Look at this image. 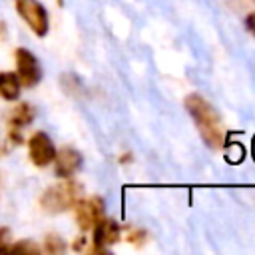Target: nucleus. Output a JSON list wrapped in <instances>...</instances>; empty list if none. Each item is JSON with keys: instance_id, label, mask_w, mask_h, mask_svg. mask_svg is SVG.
<instances>
[{"instance_id": "nucleus-10", "label": "nucleus", "mask_w": 255, "mask_h": 255, "mask_svg": "<svg viewBox=\"0 0 255 255\" xmlns=\"http://www.w3.org/2000/svg\"><path fill=\"white\" fill-rule=\"evenodd\" d=\"M34 118H36V108L28 102H20V104L14 106V110L8 116V128L22 129V128L30 126L34 122Z\"/></svg>"}, {"instance_id": "nucleus-17", "label": "nucleus", "mask_w": 255, "mask_h": 255, "mask_svg": "<svg viewBox=\"0 0 255 255\" xmlns=\"http://www.w3.org/2000/svg\"><path fill=\"white\" fill-rule=\"evenodd\" d=\"M4 32H6V24H4L2 20H0V40H4V36H6Z\"/></svg>"}, {"instance_id": "nucleus-1", "label": "nucleus", "mask_w": 255, "mask_h": 255, "mask_svg": "<svg viewBox=\"0 0 255 255\" xmlns=\"http://www.w3.org/2000/svg\"><path fill=\"white\" fill-rule=\"evenodd\" d=\"M185 110L193 118L203 141L213 149H221L225 145V131L215 108L199 94H189L185 98Z\"/></svg>"}, {"instance_id": "nucleus-8", "label": "nucleus", "mask_w": 255, "mask_h": 255, "mask_svg": "<svg viewBox=\"0 0 255 255\" xmlns=\"http://www.w3.org/2000/svg\"><path fill=\"white\" fill-rule=\"evenodd\" d=\"M52 163H54V173L60 179H66V177H72L82 167V153L74 147H62V149H56Z\"/></svg>"}, {"instance_id": "nucleus-5", "label": "nucleus", "mask_w": 255, "mask_h": 255, "mask_svg": "<svg viewBox=\"0 0 255 255\" xmlns=\"http://www.w3.org/2000/svg\"><path fill=\"white\" fill-rule=\"evenodd\" d=\"M72 209H74V217H76L78 227H80L82 231H90V229L104 217L106 203H104L102 197L92 195V197L78 199Z\"/></svg>"}, {"instance_id": "nucleus-12", "label": "nucleus", "mask_w": 255, "mask_h": 255, "mask_svg": "<svg viewBox=\"0 0 255 255\" xmlns=\"http://www.w3.org/2000/svg\"><path fill=\"white\" fill-rule=\"evenodd\" d=\"M40 253V245L34 243L32 239H24V241H18L14 245H8V253Z\"/></svg>"}, {"instance_id": "nucleus-2", "label": "nucleus", "mask_w": 255, "mask_h": 255, "mask_svg": "<svg viewBox=\"0 0 255 255\" xmlns=\"http://www.w3.org/2000/svg\"><path fill=\"white\" fill-rule=\"evenodd\" d=\"M82 195V185L70 177L62 179L60 183L50 185L40 195V207L46 213H62L74 207V203Z\"/></svg>"}, {"instance_id": "nucleus-13", "label": "nucleus", "mask_w": 255, "mask_h": 255, "mask_svg": "<svg viewBox=\"0 0 255 255\" xmlns=\"http://www.w3.org/2000/svg\"><path fill=\"white\" fill-rule=\"evenodd\" d=\"M128 241L133 243L135 247H141V245L145 243V231H143V229H131V231L128 233Z\"/></svg>"}, {"instance_id": "nucleus-18", "label": "nucleus", "mask_w": 255, "mask_h": 255, "mask_svg": "<svg viewBox=\"0 0 255 255\" xmlns=\"http://www.w3.org/2000/svg\"><path fill=\"white\" fill-rule=\"evenodd\" d=\"M253 153H255V139H253Z\"/></svg>"}, {"instance_id": "nucleus-14", "label": "nucleus", "mask_w": 255, "mask_h": 255, "mask_svg": "<svg viewBox=\"0 0 255 255\" xmlns=\"http://www.w3.org/2000/svg\"><path fill=\"white\" fill-rule=\"evenodd\" d=\"M8 245H10V229L0 227V253H8Z\"/></svg>"}, {"instance_id": "nucleus-4", "label": "nucleus", "mask_w": 255, "mask_h": 255, "mask_svg": "<svg viewBox=\"0 0 255 255\" xmlns=\"http://www.w3.org/2000/svg\"><path fill=\"white\" fill-rule=\"evenodd\" d=\"M14 64H16V76H18L22 88H34L36 84H40L42 66H40V60L28 48H16Z\"/></svg>"}, {"instance_id": "nucleus-15", "label": "nucleus", "mask_w": 255, "mask_h": 255, "mask_svg": "<svg viewBox=\"0 0 255 255\" xmlns=\"http://www.w3.org/2000/svg\"><path fill=\"white\" fill-rule=\"evenodd\" d=\"M86 243H88V239H86L84 235H80V237H76V241L72 243V249H74V251H84V249H86Z\"/></svg>"}, {"instance_id": "nucleus-16", "label": "nucleus", "mask_w": 255, "mask_h": 255, "mask_svg": "<svg viewBox=\"0 0 255 255\" xmlns=\"http://www.w3.org/2000/svg\"><path fill=\"white\" fill-rule=\"evenodd\" d=\"M245 28L255 36V12H249L245 18Z\"/></svg>"}, {"instance_id": "nucleus-6", "label": "nucleus", "mask_w": 255, "mask_h": 255, "mask_svg": "<svg viewBox=\"0 0 255 255\" xmlns=\"http://www.w3.org/2000/svg\"><path fill=\"white\" fill-rule=\"evenodd\" d=\"M56 145L46 131H34L28 139V157L36 167H48L54 161Z\"/></svg>"}, {"instance_id": "nucleus-9", "label": "nucleus", "mask_w": 255, "mask_h": 255, "mask_svg": "<svg viewBox=\"0 0 255 255\" xmlns=\"http://www.w3.org/2000/svg\"><path fill=\"white\" fill-rule=\"evenodd\" d=\"M20 92H22V84L16 72L2 70L0 72V98L4 102H16L20 98Z\"/></svg>"}, {"instance_id": "nucleus-3", "label": "nucleus", "mask_w": 255, "mask_h": 255, "mask_svg": "<svg viewBox=\"0 0 255 255\" xmlns=\"http://www.w3.org/2000/svg\"><path fill=\"white\" fill-rule=\"evenodd\" d=\"M16 12L18 16L28 24V28L36 34V36H46L48 28H50V18L46 8L38 2V0H14Z\"/></svg>"}, {"instance_id": "nucleus-11", "label": "nucleus", "mask_w": 255, "mask_h": 255, "mask_svg": "<svg viewBox=\"0 0 255 255\" xmlns=\"http://www.w3.org/2000/svg\"><path fill=\"white\" fill-rule=\"evenodd\" d=\"M44 251H48V253H52V255L64 253V251H66V243H64V239H62L60 235L48 233V235L44 237Z\"/></svg>"}, {"instance_id": "nucleus-7", "label": "nucleus", "mask_w": 255, "mask_h": 255, "mask_svg": "<svg viewBox=\"0 0 255 255\" xmlns=\"http://www.w3.org/2000/svg\"><path fill=\"white\" fill-rule=\"evenodd\" d=\"M92 251H106L110 245L118 243L122 237V227L114 219L102 217L94 227H92Z\"/></svg>"}]
</instances>
